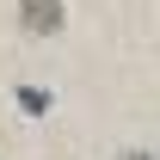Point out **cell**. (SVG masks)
Here are the masks:
<instances>
[{
	"instance_id": "6da1fadb",
	"label": "cell",
	"mask_w": 160,
	"mask_h": 160,
	"mask_svg": "<svg viewBox=\"0 0 160 160\" xmlns=\"http://www.w3.org/2000/svg\"><path fill=\"white\" fill-rule=\"evenodd\" d=\"M19 25L31 37H56L62 25H68V6L62 0H19Z\"/></svg>"
},
{
	"instance_id": "7a4b0ae2",
	"label": "cell",
	"mask_w": 160,
	"mask_h": 160,
	"mask_svg": "<svg viewBox=\"0 0 160 160\" xmlns=\"http://www.w3.org/2000/svg\"><path fill=\"white\" fill-rule=\"evenodd\" d=\"M19 105H25V111H43V105H49V92H43V86H25Z\"/></svg>"
},
{
	"instance_id": "3957f363",
	"label": "cell",
	"mask_w": 160,
	"mask_h": 160,
	"mask_svg": "<svg viewBox=\"0 0 160 160\" xmlns=\"http://www.w3.org/2000/svg\"><path fill=\"white\" fill-rule=\"evenodd\" d=\"M123 160H154V154H142V148H136V154H123Z\"/></svg>"
}]
</instances>
